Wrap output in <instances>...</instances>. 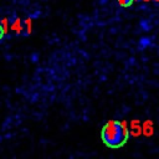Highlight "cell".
I'll list each match as a JSON object with an SVG mask.
<instances>
[{"mask_svg": "<svg viewBox=\"0 0 159 159\" xmlns=\"http://www.w3.org/2000/svg\"><path fill=\"white\" fill-rule=\"evenodd\" d=\"M101 138H102V142L108 148L118 149L128 142V138H129L128 128L123 122L109 120L102 127Z\"/></svg>", "mask_w": 159, "mask_h": 159, "instance_id": "6da1fadb", "label": "cell"}, {"mask_svg": "<svg viewBox=\"0 0 159 159\" xmlns=\"http://www.w3.org/2000/svg\"><path fill=\"white\" fill-rule=\"evenodd\" d=\"M117 1H118L119 5L123 6V7H129V6H132L133 2H134V0H117Z\"/></svg>", "mask_w": 159, "mask_h": 159, "instance_id": "7a4b0ae2", "label": "cell"}, {"mask_svg": "<svg viewBox=\"0 0 159 159\" xmlns=\"http://www.w3.org/2000/svg\"><path fill=\"white\" fill-rule=\"evenodd\" d=\"M4 35H5V29H4V26H2V24L0 22V41L4 39Z\"/></svg>", "mask_w": 159, "mask_h": 159, "instance_id": "3957f363", "label": "cell"}]
</instances>
